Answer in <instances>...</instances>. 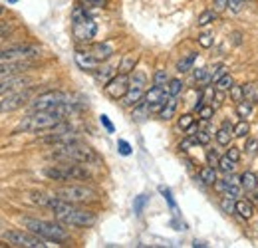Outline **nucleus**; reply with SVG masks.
Here are the masks:
<instances>
[{"mask_svg": "<svg viewBox=\"0 0 258 248\" xmlns=\"http://www.w3.org/2000/svg\"><path fill=\"white\" fill-rule=\"evenodd\" d=\"M90 52H92V56H94L99 64L107 62V60L113 56V48H111V44H107V42H97V44H94V46L90 48Z\"/></svg>", "mask_w": 258, "mask_h": 248, "instance_id": "obj_18", "label": "nucleus"}, {"mask_svg": "<svg viewBox=\"0 0 258 248\" xmlns=\"http://www.w3.org/2000/svg\"><path fill=\"white\" fill-rule=\"evenodd\" d=\"M42 175L50 181H88L92 173L84 167V163L62 161V165H50L42 171Z\"/></svg>", "mask_w": 258, "mask_h": 248, "instance_id": "obj_6", "label": "nucleus"}, {"mask_svg": "<svg viewBox=\"0 0 258 248\" xmlns=\"http://www.w3.org/2000/svg\"><path fill=\"white\" fill-rule=\"evenodd\" d=\"M145 88H129V92L123 95V99H121V103L125 105V107H135L139 101H143V95H145Z\"/></svg>", "mask_w": 258, "mask_h": 248, "instance_id": "obj_20", "label": "nucleus"}, {"mask_svg": "<svg viewBox=\"0 0 258 248\" xmlns=\"http://www.w3.org/2000/svg\"><path fill=\"white\" fill-rule=\"evenodd\" d=\"M50 199H52V197H48L46 193H40V191H34V193H30V201H32V203H36V205H40V207H48Z\"/></svg>", "mask_w": 258, "mask_h": 248, "instance_id": "obj_35", "label": "nucleus"}, {"mask_svg": "<svg viewBox=\"0 0 258 248\" xmlns=\"http://www.w3.org/2000/svg\"><path fill=\"white\" fill-rule=\"evenodd\" d=\"M8 30H10V28H6V26H0V36H4V34H6Z\"/></svg>", "mask_w": 258, "mask_h": 248, "instance_id": "obj_56", "label": "nucleus"}, {"mask_svg": "<svg viewBox=\"0 0 258 248\" xmlns=\"http://www.w3.org/2000/svg\"><path fill=\"white\" fill-rule=\"evenodd\" d=\"M230 97H232V101H236V103H238V101H242V99H244L242 86H236V84H234V86L230 88Z\"/></svg>", "mask_w": 258, "mask_h": 248, "instance_id": "obj_45", "label": "nucleus"}, {"mask_svg": "<svg viewBox=\"0 0 258 248\" xmlns=\"http://www.w3.org/2000/svg\"><path fill=\"white\" fill-rule=\"evenodd\" d=\"M72 32L78 44H92L97 34V22L88 12V6H76L72 12Z\"/></svg>", "mask_w": 258, "mask_h": 248, "instance_id": "obj_5", "label": "nucleus"}, {"mask_svg": "<svg viewBox=\"0 0 258 248\" xmlns=\"http://www.w3.org/2000/svg\"><path fill=\"white\" fill-rule=\"evenodd\" d=\"M234 203H236V201H234V199H232V197H223V201H221V209H223V211H225L226 215H232V213H234Z\"/></svg>", "mask_w": 258, "mask_h": 248, "instance_id": "obj_42", "label": "nucleus"}, {"mask_svg": "<svg viewBox=\"0 0 258 248\" xmlns=\"http://www.w3.org/2000/svg\"><path fill=\"white\" fill-rule=\"evenodd\" d=\"M34 68V62L30 60H6V62H0V80L4 78H12V76H20L28 70Z\"/></svg>", "mask_w": 258, "mask_h": 248, "instance_id": "obj_14", "label": "nucleus"}, {"mask_svg": "<svg viewBox=\"0 0 258 248\" xmlns=\"http://www.w3.org/2000/svg\"><path fill=\"white\" fill-rule=\"evenodd\" d=\"M135 66H137V58H133V56H125L121 64H119V68H117V72L119 74H131L133 70H135Z\"/></svg>", "mask_w": 258, "mask_h": 248, "instance_id": "obj_31", "label": "nucleus"}, {"mask_svg": "<svg viewBox=\"0 0 258 248\" xmlns=\"http://www.w3.org/2000/svg\"><path fill=\"white\" fill-rule=\"evenodd\" d=\"M195 82H199V84H209L211 80H209V70L207 68H197L193 74Z\"/></svg>", "mask_w": 258, "mask_h": 248, "instance_id": "obj_40", "label": "nucleus"}, {"mask_svg": "<svg viewBox=\"0 0 258 248\" xmlns=\"http://www.w3.org/2000/svg\"><path fill=\"white\" fill-rule=\"evenodd\" d=\"M219 161H221V155H219L217 149H209V151H207V165L219 169Z\"/></svg>", "mask_w": 258, "mask_h": 248, "instance_id": "obj_43", "label": "nucleus"}, {"mask_svg": "<svg viewBox=\"0 0 258 248\" xmlns=\"http://www.w3.org/2000/svg\"><path fill=\"white\" fill-rule=\"evenodd\" d=\"M105 93L111 99H123V95L129 92V74H115L105 86Z\"/></svg>", "mask_w": 258, "mask_h": 248, "instance_id": "obj_12", "label": "nucleus"}, {"mask_svg": "<svg viewBox=\"0 0 258 248\" xmlns=\"http://www.w3.org/2000/svg\"><path fill=\"white\" fill-rule=\"evenodd\" d=\"M147 201H149L147 195H139V197L135 199V203H133V211H135V215H141V213H143V207L147 205Z\"/></svg>", "mask_w": 258, "mask_h": 248, "instance_id": "obj_41", "label": "nucleus"}, {"mask_svg": "<svg viewBox=\"0 0 258 248\" xmlns=\"http://www.w3.org/2000/svg\"><path fill=\"white\" fill-rule=\"evenodd\" d=\"M99 121H101V125L107 129V133H113V131H115V127H113V123L109 121V117H107V115H99Z\"/></svg>", "mask_w": 258, "mask_h": 248, "instance_id": "obj_53", "label": "nucleus"}, {"mask_svg": "<svg viewBox=\"0 0 258 248\" xmlns=\"http://www.w3.org/2000/svg\"><path fill=\"white\" fill-rule=\"evenodd\" d=\"M193 246H207V244H205V242H199V240H195Z\"/></svg>", "mask_w": 258, "mask_h": 248, "instance_id": "obj_57", "label": "nucleus"}, {"mask_svg": "<svg viewBox=\"0 0 258 248\" xmlns=\"http://www.w3.org/2000/svg\"><path fill=\"white\" fill-rule=\"evenodd\" d=\"M171 95L167 93L165 88L161 86H153V88H149L145 95H143V103L149 107V111H159L163 105L167 103V99H169Z\"/></svg>", "mask_w": 258, "mask_h": 248, "instance_id": "obj_13", "label": "nucleus"}, {"mask_svg": "<svg viewBox=\"0 0 258 248\" xmlns=\"http://www.w3.org/2000/svg\"><path fill=\"white\" fill-rule=\"evenodd\" d=\"M4 240L12 246H22V248H46L48 240L34 234V232H24V230H8L4 232Z\"/></svg>", "mask_w": 258, "mask_h": 248, "instance_id": "obj_9", "label": "nucleus"}, {"mask_svg": "<svg viewBox=\"0 0 258 248\" xmlns=\"http://www.w3.org/2000/svg\"><path fill=\"white\" fill-rule=\"evenodd\" d=\"M240 177H234V173H232V177H226L223 181H217V191H221L223 195L226 197H232V199H236L238 195H240Z\"/></svg>", "mask_w": 258, "mask_h": 248, "instance_id": "obj_15", "label": "nucleus"}, {"mask_svg": "<svg viewBox=\"0 0 258 248\" xmlns=\"http://www.w3.org/2000/svg\"><path fill=\"white\" fill-rule=\"evenodd\" d=\"M219 171H223L226 175H232L234 171H236V161H232L230 157H221V161H219Z\"/></svg>", "mask_w": 258, "mask_h": 248, "instance_id": "obj_30", "label": "nucleus"}, {"mask_svg": "<svg viewBox=\"0 0 258 248\" xmlns=\"http://www.w3.org/2000/svg\"><path fill=\"white\" fill-rule=\"evenodd\" d=\"M242 6H244V0H228V10L232 14H238L242 10Z\"/></svg>", "mask_w": 258, "mask_h": 248, "instance_id": "obj_47", "label": "nucleus"}, {"mask_svg": "<svg viewBox=\"0 0 258 248\" xmlns=\"http://www.w3.org/2000/svg\"><path fill=\"white\" fill-rule=\"evenodd\" d=\"M40 46L36 44H14V46H8V48H2L0 50V62H6V60H30L40 56Z\"/></svg>", "mask_w": 258, "mask_h": 248, "instance_id": "obj_11", "label": "nucleus"}, {"mask_svg": "<svg viewBox=\"0 0 258 248\" xmlns=\"http://www.w3.org/2000/svg\"><path fill=\"white\" fill-rule=\"evenodd\" d=\"M48 209L54 213V217L58 222H62L66 226H78V228H88L96 224V213L78 207L76 203H68L64 199L52 197L48 203Z\"/></svg>", "mask_w": 258, "mask_h": 248, "instance_id": "obj_1", "label": "nucleus"}, {"mask_svg": "<svg viewBox=\"0 0 258 248\" xmlns=\"http://www.w3.org/2000/svg\"><path fill=\"white\" fill-rule=\"evenodd\" d=\"M177 125H179V129H183V131H189V129H193L195 117L191 115V113H183V115L179 117Z\"/></svg>", "mask_w": 258, "mask_h": 248, "instance_id": "obj_36", "label": "nucleus"}, {"mask_svg": "<svg viewBox=\"0 0 258 248\" xmlns=\"http://www.w3.org/2000/svg\"><path fill=\"white\" fill-rule=\"evenodd\" d=\"M244 153L248 157L258 155V139H246V145H244Z\"/></svg>", "mask_w": 258, "mask_h": 248, "instance_id": "obj_44", "label": "nucleus"}, {"mask_svg": "<svg viewBox=\"0 0 258 248\" xmlns=\"http://www.w3.org/2000/svg\"><path fill=\"white\" fill-rule=\"evenodd\" d=\"M28 84H30V78H24L22 74L20 76H12V78H4V80H0V97L18 90V88H24Z\"/></svg>", "mask_w": 258, "mask_h": 248, "instance_id": "obj_17", "label": "nucleus"}, {"mask_svg": "<svg viewBox=\"0 0 258 248\" xmlns=\"http://www.w3.org/2000/svg\"><path fill=\"white\" fill-rule=\"evenodd\" d=\"M195 60H197V52H189L185 58H181V60L177 62V72H179V74H187V72H191V70H193Z\"/></svg>", "mask_w": 258, "mask_h": 248, "instance_id": "obj_26", "label": "nucleus"}, {"mask_svg": "<svg viewBox=\"0 0 258 248\" xmlns=\"http://www.w3.org/2000/svg\"><path fill=\"white\" fill-rule=\"evenodd\" d=\"M145 86H147V76L143 72H131L129 88H145Z\"/></svg>", "mask_w": 258, "mask_h": 248, "instance_id": "obj_28", "label": "nucleus"}, {"mask_svg": "<svg viewBox=\"0 0 258 248\" xmlns=\"http://www.w3.org/2000/svg\"><path fill=\"white\" fill-rule=\"evenodd\" d=\"M159 191L163 193V197H165V201L169 203V207L171 209H175V201H173V195H171V191L167 189V187H159Z\"/></svg>", "mask_w": 258, "mask_h": 248, "instance_id": "obj_52", "label": "nucleus"}, {"mask_svg": "<svg viewBox=\"0 0 258 248\" xmlns=\"http://www.w3.org/2000/svg\"><path fill=\"white\" fill-rule=\"evenodd\" d=\"M94 76H96V80L99 84H107L113 76H115V68H111V66H99L96 72H94Z\"/></svg>", "mask_w": 258, "mask_h": 248, "instance_id": "obj_25", "label": "nucleus"}, {"mask_svg": "<svg viewBox=\"0 0 258 248\" xmlns=\"http://www.w3.org/2000/svg\"><path fill=\"white\" fill-rule=\"evenodd\" d=\"M54 197L64 199V201H68V203H76V205H90V203L99 201L97 191H94L92 187H86V185L58 187V189L54 191Z\"/></svg>", "mask_w": 258, "mask_h": 248, "instance_id": "obj_7", "label": "nucleus"}, {"mask_svg": "<svg viewBox=\"0 0 258 248\" xmlns=\"http://www.w3.org/2000/svg\"><path fill=\"white\" fill-rule=\"evenodd\" d=\"M74 60H76V66L80 70H84V72H96L97 68H99V62L92 56L90 50H78L74 54Z\"/></svg>", "mask_w": 258, "mask_h": 248, "instance_id": "obj_16", "label": "nucleus"}, {"mask_svg": "<svg viewBox=\"0 0 258 248\" xmlns=\"http://www.w3.org/2000/svg\"><path fill=\"white\" fill-rule=\"evenodd\" d=\"M30 101H32V90L30 88H26V90H14V92L2 95V99H0V113H12V111L24 107Z\"/></svg>", "mask_w": 258, "mask_h": 248, "instance_id": "obj_10", "label": "nucleus"}, {"mask_svg": "<svg viewBox=\"0 0 258 248\" xmlns=\"http://www.w3.org/2000/svg\"><path fill=\"white\" fill-rule=\"evenodd\" d=\"M234 213L240 218L248 220V218H252V215H254V205H252L248 199H238V201L234 203Z\"/></svg>", "mask_w": 258, "mask_h": 248, "instance_id": "obj_21", "label": "nucleus"}, {"mask_svg": "<svg viewBox=\"0 0 258 248\" xmlns=\"http://www.w3.org/2000/svg\"><path fill=\"white\" fill-rule=\"evenodd\" d=\"M232 127H234V125H230V121H225V123L217 129L215 139H217V143H219L221 147H228V145H230V141H232Z\"/></svg>", "mask_w": 258, "mask_h": 248, "instance_id": "obj_19", "label": "nucleus"}, {"mask_svg": "<svg viewBox=\"0 0 258 248\" xmlns=\"http://www.w3.org/2000/svg\"><path fill=\"white\" fill-rule=\"evenodd\" d=\"M211 139H213L211 131H209V129H201V127H199V131H197V143H199V145H209V143H211Z\"/></svg>", "mask_w": 258, "mask_h": 248, "instance_id": "obj_39", "label": "nucleus"}, {"mask_svg": "<svg viewBox=\"0 0 258 248\" xmlns=\"http://www.w3.org/2000/svg\"><path fill=\"white\" fill-rule=\"evenodd\" d=\"M20 222H22L24 228H28L30 232L42 236V238H46V240H50V242L62 244V242H68V240H70L68 230H66L62 224H58V222L42 220V218H32V217H22Z\"/></svg>", "mask_w": 258, "mask_h": 248, "instance_id": "obj_4", "label": "nucleus"}, {"mask_svg": "<svg viewBox=\"0 0 258 248\" xmlns=\"http://www.w3.org/2000/svg\"><path fill=\"white\" fill-rule=\"evenodd\" d=\"M80 4L84 6H94V8H105L107 6V0H78Z\"/></svg>", "mask_w": 258, "mask_h": 248, "instance_id": "obj_48", "label": "nucleus"}, {"mask_svg": "<svg viewBox=\"0 0 258 248\" xmlns=\"http://www.w3.org/2000/svg\"><path fill=\"white\" fill-rule=\"evenodd\" d=\"M197 42H199L203 48H211V46H213V36H211V34H201V36L197 38Z\"/></svg>", "mask_w": 258, "mask_h": 248, "instance_id": "obj_49", "label": "nucleus"}, {"mask_svg": "<svg viewBox=\"0 0 258 248\" xmlns=\"http://www.w3.org/2000/svg\"><path fill=\"white\" fill-rule=\"evenodd\" d=\"M66 101H72V97L68 93L50 90V92H44L38 97H34L28 105H30V111H52V109H58Z\"/></svg>", "mask_w": 258, "mask_h": 248, "instance_id": "obj_8", "label": "nucleus"}, {"mask_svg": "<svg viewBox=\"0 0 258 248\" xmlns=\"http://www.w3.org/2000/svg\"><path fill=\"white\" fill-rule=\"evenodd\" d=\"M242 92H244V99H248V101H254L256 99V93H254V86L252 84H244L242 86Z\"/></svg>", "mask_w": 258, "mask_h": 248, "instance_id": "obj_46", "label": "nucleus"}, {"mask_svg": "<svg viewBox=\"0 0 258 248\" xmlns=\"http://www.w3.org/2000/svg\"><path fill=\"white\" fill-rule=\"evenodd\" d=\"M50 159L54 161H72V163H84V165H94L99 161L97 153L86 143L78 141H70L62 145H54V149L48 153Z\"/></svg>", "mask_w": 258, "mask_h": 248, "instance_id": "obj_2", "label": "nucleus"}, {"mask_svg": "<svg viewBox=\"0 0 258 248\" xmlns=\"http://www.w3.org/2000/svg\"><path fill=\"white\" fill-rule=\"evenodd\" d=\"M199 179H201V183L203 185H217V167H211V165H207V167H203L201 171H199Z\"/></svg>", "mask_w": 258, "mask_h": 248, "instance_id": "obj_22", "label": "nucleus"}, {"mask_svg": "<svg viewBox=\"0 0 258 248\" xmlns=\"http://www.w3.org/2000/svg\"><path fill=\"white\" fill-rule=\"evenodd\" d=\"M226 157H230L232 161H236V163H238V161H240V149H238V147H234V145H232V147L228 145V149H226Z\"/></svg>", "mask_w": 258, "mask_h": 248, "instance_id": "obj_51", "label": "nucleus"}, {"mask_svg": "<svg viewBox=\"0 0 258 248\" xmlns=\"http://www.w3.org/2000/svg\"><path fill=\"white\" fill-rule=\"evenodd\" d=\"M236 113H238V117L246 119V117L252 113V103H250L248 99H242V101H238V103H236Z\"/></svg>", "mask_w": 258, "mask_h": 248, "instance_id": "obj_32", "label": "nucleus"}, {"mask_svg": "<svg viewBox=\"0 0 258 248\" xmlns=\"http://www.w3.org/2000/svg\"><path fill=\"white\" fill-rule=\"evenodd\" d=\"M213 4H215V10L217 12H223V10L228 8V0H215Z\"/></svg>", "mask_w": 258, "mask_h": 248, "instance_id": "obj_54", "label": "nucleus"}, {"mask_svg": "<svg viewBox=\"0 0 258 248\" xmlns=\"http://www.w3.org/2000/svg\"><path fill=\"white\" fill-rule=\"evenodd\" d=\"M66 117L62 115L60 109H52V111H32L30 115H26L20 123L16 125V133L24 131V133H46L48 129L56 127L62 123Z\"/></svg>", "mask_w": 258, "mask_h": 248, "instance_id": "obj_3", "label": "nucleus"}, {"mask_svg": "<svg viewBox=\"0 0 258 248\" xmlns=\"http://www.w3.org/2000/svg\"><path fill=\"white\" fill-rule=\"evenodd\" d=\"M183 88H185V84H183L179 78H171V80H169V84L165 86V90H167V93H169L171 97H177V95H181Z\"/></svg>", "mask_w": 258, "mask_h": 248, "instance_id": "obj_27", "label": "nucleus"}, {"mask_svg": "<svg viewBox=\"0 0 258 248\" xmlns=\"http://www.w3.org/2000/svg\"><path fill=\"white\" fill-rule=\"evenodd\" d=\"M234 86V80H232V76L226 72L223 78H219L217 82H215V88L219 90V92H230V88Z\"/></svg>", "mask_w": 258, "mask_h": 248, "instance_id": "obj_29", "label": "nucleus"}, {"mask_svg": "<svg viewBox=\"0 0 258 248\" xmlns=\"http://www.w3.org/2000/svg\"><path fill=\"white\" fill-rule=\"evenodd\" d=\"M169 74L165 72V70H157L155 74H153V86H161V88H165L167 84H169Z\"/></svg>", "mask_w": 258, "mask_h": 248, "instance_id": "obj_37", "label": "nucleus"}, {"mask_svg": "<svg viewBox=\"0 0 258 248\" xmlns=\"http://www.w3.org/2000/svg\"><path fill=\"white\" fill-rule=\"evenodd\" d=\"M175 111H177V97H169L167 103L159 109V117L165 119V121H169V119L175 117Z\"/></svg>", "mask_w": 258, "mask_h": 248, "instance_id": "obj_24", "label": "nucleus"}, {"mask_svg": "<svg viewBox=\"0 0 258 248\" xmlns=\"http://www.w3.org/2000/svg\"><path fill=\"white\" fill-rule=\"evenodd\" d=\"M248 133H250V125H248L246 119L238 121V123L232 127V135H234V137H240V139H242V137H246Z\"/></svg>", "mask_w": 258, "mask_h": 248, "instance_id": "obj_33", "label": "nucleus"}, {"mask_svg": "<svg viewBox=\"0 0 258 248\" xmlns=\"http://www.w3.org/2000/svg\"><path fill=\"white\" fill-rule=\"evenodd\" d=\"M197 113H199V117H201L203 121H211L213 115H215V105H203Z\"/></svg>", "mask_w": 258, "mask_h": 248, "instance_id": "obj_38", "label": "nucleus"}, {"mask_svg": "<svg viewBox=\"0 0 258 248\" xmlns=\"http://www.w3.org/2000/svg\"><path fill=\"white\" fill-rule=\"evenodd\" d=\"M217 20V10H205L199 18H197V24L199 26H207V24H211V22H215Z\"/></svg>", "mask_w": 258, "mask_h": 248, "instance_id": "obj_34", "label": "nucleus"}, {"mask_svg": "<svg viewBox=\"0 0 258 248\" xmlns=\"http://www.w3.org/2000/svg\"><path fill=\"white\" fill-rule=\"evenodd\" d=\"M217 70H219V72H215V74H213V78H211V80H213V84H215L219 78H223V76H225V74H226V66H221V68H217Z\"/></svg>", "mask_w": 258, "mask_h": 248, "instance_id": "obj_55", "label": "nucleus"}, {"mask_svg": "<svg viewBox=\"0 0 258 248\" xmlns=\"http://www.w3.org/2000/svg\"><path fill=\"white\" fill-rule=\"evenodd\" d=\"M117 147H119V153H121V155H131V145H129L127 141H125V139H119V141H117Z\"/></svg>", "mask_w": 258, "mask_h": 248, "instance_id": "obj_50", "label": "nucleus"}, {"mask_svg": "<svg viewBox=\"0 0 258 248\" xmlns=\"http://www.w3.org/2000/svg\"><path fill=\"white\" fill-rule=\"evenodd\" d=\"M240 187H242V191L252 193V191L258 187V177L252 173V171H244V173L240 175Z\"/></svg>", "mask_w": 258, "mask_h": 248, "instance_id": "obj_23", "label": "nucleus"}]
</instances>
